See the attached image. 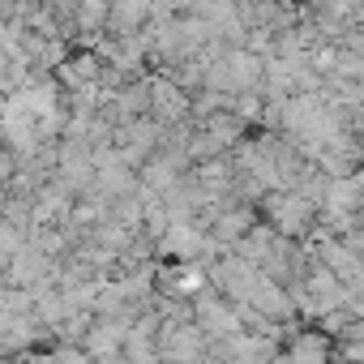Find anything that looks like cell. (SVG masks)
Returning <instances> with one entry per match:
<instances>
[{
	"mask_svg": "<svg viewBox=\"0 0 364 364\" xmlns=\"http://www.w3.org/2000/svg\"><path fill=\"white\" fill-rule=\"evenodd\" d=\"M257 219L270 223V228H274L279 236H287V240H309V232L317 228V210H313L300 193H291V189L266 193V198L257 202Z\"/></svg>",
	"mask_w": 364,
	"mask_h": 364,
	"instance_id": "cell-1",
	"label": "cell"
},
{
	"mask_svg": "<svg viewBox=\"0 0 364 364\" xmlns=\"http://www.w3.org/2000/svg\"><path fill=\"white\" fill-rule=\"evenodd\" d=\"M189 300H193V321H198V330H202L210 343H223V338H236V334H240V321H236V304H232V300H223V296L210 291V287L193 291Z\"/></svg>",
	"mask_w": 364,
	"mask_h": 364,
	"instance_id": "cell-2",
	"label": "cell"
},
{
	"mask_svg": "<svg viewBox=\"0 0 364 364\" xmlns=\"http://www.w3.org/2000/svg\"><path fill=\"white\" fill-rule=\"evenodd\" d=\"M253 279H257V270H253L249 262H240L236 253H219V257L206 266V287H210V291H219V296H223V300H232V304L249 296Z\"/></svg>",
	"mask_w": 364,
	"mask_h": 364,
	"instance_id": "cell-3",
	"label": "cell"
},
{
	"mask_svg": "<svg viewBox=\"0 0 364 364\" xmlns=\"http://www.w3.org/2000/svg\"><path fill=\"white\" fill-rule=\"evenodd\" d=\"M245 304H253V309H257L266 321H274V326H296V321H300V309H296L291 291H287V287H279V283H274V279H266V274H257V279H253V287H249Z\"/></svg>",
	"mask_w": 364,
	"mask_h": 364,
	"instance_id": "cell-4",
	"label": "cell"
},
{
	"mask_svg": "<svg viewBox=\"0 0 364 364\" xmlns=\"http://www.w3.org/2000/svg\"><path fill=\"white\" fill-rule=\"evenodd\" d=\"M150 120L163 124V129L167 124H180V120H193V99L180 90L176 82L150 73Z\"/></svg>",
	"mask_w": 364,
	"mask_h": 364,
	"instance_id": "cell-5",
	"label": "cell"
},
{
	"mask_svg": "<svg viewBox=\"0 0 364 364\" xmlns=\"http://www.w3.org/2000/svg\"><path fill=\"white\" fill-rule=\"evenodd\" d=\"M124 330H129V326H124V321H116V317H95L77 347H82L95 364H99V360H112V355H120V351H124Z\"/></svg>",
	"mask_w": 364,
	"mask_h": 364,
	"instance_id": "cell-6",
	"label": "cell"
},
{
	"mask_svg": "<svg viewBox=\"0 0 364 364\" xmlns=\"http://www.w3.org/2000/svg\"><path fill=\"white\" fill-rule=\"evenodd\" d=\"M257 223V210L253 206H228V210H219L215 219H210V240L219 245V253H228V249H236L245 236H249V228Z\"/></svg>",
	"mask_w": 364,
	"mask_h": 364,
	"instance_id": "cell-7",
	"label": "cell"
},
{
	"mask_svg": "<svg viewBox=\"0 0 364 364\" xmlns=\"http://www.w3.org/2000/svg\"><path fill=\"white\" fill-rule=\"evenodd\" d=\"M223 60H228V73H232V82H236V95H249V90H257V95H262L266 56H257V52H249V48H232Z\"/></svg>",
	"mask_w": 364,
	"mask_h": 364,
	"instance_id": "cell-8",
	"label": "cell"
},
{
	"mask_svg": "<svg viewBox=\"0 0 364 364\" xmlns=\"http://www.w3.org/2000/svg\"><path fill=\"white\" fill-rule=\"evenodd\" d=\"M198 124H202V129H206L223 150H236V146L249 137V129H253V124H245L236 112H210V116H202Z\"/></svg>",
	"mask_w": 364,
	"mask_h": 364,
	"instance_id": "cell-9",
	"label": "cell"
},
{
	"mask_svg": "<svg viewBox=\"0 0 364 364\" xmlns=\"http://www.w3.org/2000/svg\"><path fill=\"white\" fill-rule=\"evenodd\" d=\"M22 245H26V236H22L14 223H5V219H0V270H5V262H9V257L22 249Z\"/></svg>",
	"mask_w": 364,
	"mask_h": 364,
	"instance_id": "cell-10",
	"label": "cell"
},
{
	"mask_svg": "<svg viewBox=\"0 0 364 364\" xmlns=\"http://www.w3.org/2000/svg\"><path fill=\"white\" fill-rule=\"evenodd\" d=\"M334 77L364 82V56H360V52H338V60H334Z\"/></svg>",
	"mask_w": 364,
	"mask_h": 364,
	"instance_id": "cell-11",
	"label": "cell"
},
{
	"mask_svg": "<svg viewBox=\"0 0 364 364\" xmlns=\"http://www.w3.org/2000/svg\"><path fill=\"white\" fill-rule=\"evenodd\" d=\"M52 360H56V364H95L82 347H69V343H56V347H52Z\"/></svg>",
	"mask_w": 364,
	"mask_h": 364,
	"instance_id": "cell-12",
	"label": "cell"
},
{
	"mask_svg": "<svg viewBox=\"0 0 364 364\" xmlns=\"http://www.w3.org/2000/svg\"><path fill=\"white\" fill-rule=\"evenodd\" d=\"M338 52H360V56H364V31H360V26H347L343 39H338Z\"/></svg>",
	"mask_w": 364,
	"mask_h": 364,
	"instance_id": "cell-13",
	"label": "cell"
},
{
	"mask_svg": "<svg viewBox=\"0 0 364 364\" xmlns=\"http://www.w3.org/2000/svg\"><path fill=\"white\" fill-rule=\"evenodd\" d=\"M338 240H343V245H347L355 257H364V228H351V232H343Z\"/></svg>",
	"mask_w": 364,
	"mask_h": 364,
	"instance_id": "cell-14",
	"label": "cell"
},
{
	"mask_svg": "<svg viewBox=\"0 0 364 364\" xmlns=\"http://www.w3.org/2000/svg\"><path fill=\"white\" fill-rule=\"evenodd\" d=\"M334 364H338V360H334Z\"/></svg>",
	"mask_w": 364,
	"mask_h": 364,
	"instance_id": "cell-15",
	"label": "cell"
}]
</instances>
